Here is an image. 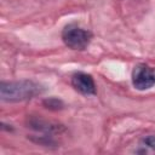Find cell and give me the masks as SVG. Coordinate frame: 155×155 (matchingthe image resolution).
<instances>
[{
    "label": "cell",
    "mask_w": 155,
    "mask_h": 155,
    "mask_svg": "<svg viewBox=\"0 0 155 155\" xmlns=\"http://www.w3.org/2000/svg\"><path fill=\"white\" fill-rule=\"evenodd\" d=\"M44 92V87L31 80L2 81L0 85V97L4 102H24Z\"/></svg>",
    "instance_id": "obj_1"
},
{
    "label": "cell",
    "mask_w": 155,
    "mask_h": 155,
    "mask_svg": "<svg viewBox=\"0 0 155 155\" xmlns=\"http://www.w3.org/2000/svg\"><path fill=\"white\" fill-rule=\"evenodd\" d=\"M92 39V34L90 30L80 27L76 23L67 24L62 30V40L64 45L71 50L82 51L85 50Z\"/></svg>",
    "instance_id": "obj_2"
},
{
    "label": "cell",
    "mask_w": 155,
    "mask_h": 155,
    "mask_svg": "<svg viewBox=\"0 0 155 155\" xmlns=\"http://www.w3.org/2000/svg\"><path fill=\"white\" fill-rule=\"evenodd\" d=\"M132 85L138 91H145L155 86V68L145 63L137 64L132 70Z\"/></svg>",
    "instance_id": "obj_3"
},
{
    "label": "cell",
    "mask_w": 155,
    "mask_h": 155,
    "mask_svg": "<svg viewBox=\"0 0 155 155\" xmlns=\"http://www.w3.org/2000/svg\"><path fill=\"white\" fill-rule=\"evenodd\" d=\"M25 124H27V127H29L30 130L41 133L40 136H46V137H53V134H59L65 130L64 126L61 124L48 121L46 119H42L40 116H34V115L28 116L25 120Z\"/></svg>",
    "instance_id": "obj_4"
},
{
    "label": "cell",
    "mask_w": 155,
    "mask_h": 155,
    "mask_svg": "<svg viewBox=\"0 0 155 155\" xmlns=\"http://www.w3.org/2000/svg\"><path fill=\"white\" fill-rule=\"evenodd\" d=\"M71 86L84 96H93L97 93V86L93 78L84 71H76L71 75Z\"/></svg>",
    "instance_id": "obj_5"
},
{
    "label": "cell",
    "mask_w": 155,
    "mask_h": 155,
    "mask_svg": "<svg viewBox=\"0 0 155 155\" xmlns=\"http://www.w3.org/2000/svg\"><path fill=\"white\" fill-rule=\"evenodd\" d=\"M42 105L48 109V110H52V111H57V110H62L64 108V103L63 101H61L59 98H56V97H50V98H46L42 101Z\"/></svg>",
    "instance_id": "obj_6"
},
{
    "label": "cell",
    "mask_w": 155,
    "mask_h": 155,
    "mask_svg": "<svg viewBox=\"0 0 155 155\" xmlns=\"http://www.w3.org/2000/svg\"><path fill=\"white\" fill-rule=\"evenodd\" d=\"M140 145L144 147V148H149V149L155 150V136L143 137L142 140H140Z\"/></svg>",
    "instance_id": "obj_7"
}]
</instances>
